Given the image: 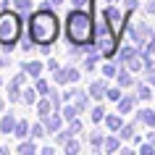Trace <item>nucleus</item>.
I'll return each mask as SVG.
<instances>
[{
  "label": "nucleus",
  "instance_id": "obj_1",
  "mask_svg": "<svg viewBox=\"0 0 155 155\" xmlns=\"http://www.w3.org/2000/svg\"><path fill=\"white\" fill-rule=\"evenodd\" d=\"M29 34H32V42H37V45H50L58 37V18L50 11L48 3L40 8V13L32 16V21H29Z\"/></svg>",
  "mask_w": 155,
  "mask_h": 155
},
{
  "label": "nucleus",
  "instance_id": "obj_2",
  "mask_svg": "<svg viewBox=\"0 0 155 155\" xmlns=\"http://www.w3.org/2000/svg\"><path fill=\"white\" fill-rule=\"evenodd\" d=\"M18 37H21V13L5 8L0 13V45L13 48L18 42Z\"/></svg>",
  "mask_w": 155,
  "mask_h": 155
},
{
  "label": "nucleus",
  "instance_id": "obj_3",
  "mask_svg": "<svg viewBox=\"0 0 155 155\" xmlns=\"http://www.w3.org/2000/svg\"><path fill=\"white\" fill-rule=\"evenodd\" d=\"M66 26H68V40L76 45H87L92 40V18L84 11H74Z\"/></svg>",
  "mask_w": 155,
  "mask_h": 155
},
{
  "label": "nucleus",
  "instance_id": "obj_4",
  "mask_svg": "<svg viewBox=\"0 0 155 155\" xmlns=\"http://www.w3.org/2000/svg\"><path fill=\"white\" fill-rule=\"evenodd\" d=\"M21 68H24L29 76H40V74H42V63H24Z\"/></svg>",
  "mask_w": 155,
  "mask_h": 155
},
{
  "label": "nucleus",
  "instance_id": "obj_5",
  "mask_svg": "<svg viewBox=\"0 0 155 155\" xmlns=\"http://www.w3.org/2000/svg\"><path fill=\"white\" fill-rule=\"evenodd\" d=\"M13 129H16V121H13V116H5V118L0 121V131H5V134H8V131H13Z\"/></svg>",
  "mask_w": 155,
  "mask_h": 155
},
{
  "label": "nucleus",
  "instance_id": "obj_6",
  "mask_svg": "<svg viewBox=\"0 0 155 155\" xmlns=\"http://www.w3.org/2000/svg\"><path fill=\"white\" fill-rule=\"evenodd\" d=\"M103 92H108L103 82H95V84L90 87V95H92V97H103Z\"/></svg>",
  "mask_w": 155,
  "mask_h": 155
},
{
  "label": "nucleus",
  "instance_id": "obj_7",
  "mask_svg": "<svg viewBox=\"0 0 155 155\" xmlns=\"http://www.w3.org/2000/svg\"><path fill=\"white\" fill-rule=\"evenodd\" d=\"M13 5L18 8V13H24V11L32 8V0H13Z\"/></svg>",
  "mask_w": 155,
  "mask_h": 155
},
{
  "label": "nucleus",
  "instance_id": "obj_8",
  "mask_svg": "<svg viewBox=\"0 0 155 155\" xmlns=\"http://www.w3.org/2000/svg\"><path fill=\"white\" fill-rule=\"evenodd\" d=\"M26 129H29V126H26V121H18L16 129H13V134H16V137H26Z\"/></svg>",
  "mask_w": 155,
  "mask_h": 155
},
{
  "label": "nucleus",
  "instance_id": "obj_9",
  "mask_svg": "<svg viewBox=\"0 0 155 155\" xmlns=\"http://www.w3.org/2000/svg\"><path fill=\"white\" fill-rule=\"evenodd\" d=\"M45 126H48V129H53V131H55L58 126H61V118H58V116H50L48 121H45Z\"/></svg>",
  "mask_w": 155,
  "mask_h": 155
},
{
  "label": "nucleus",
  "instance_id": "obj_10",
  "mask_svg": "<svg viewBox=\"0 0 155 155\" xmlns=\"http://www.w3.org/2000/svg\"><path fill=\"white\" fill-rule=\"evenodd\" d=\"M40 116H50V103H48V100H42V103H40Z\"/></svg>",
  "mask_w": 155,
  "mask_h": 155
},
{
  "label": "nucleus",
  "instance_id": "obj_11",
  "mask_svg": "<svg viewBox=\"0 0 155 155\" xmlns=\"http://www.w3.org/2000/svg\"><path fill=\"white\" fill-rule=\"evenodd\" d=\"M21 100H24V103H34V90H24Z\"/></svg>",
  "mask_w": 155,
  "mask_h": 155
},
{
  "label": "nucleus",
  "instance_id": "obj_12",
  "mask_svg": "<svg viewBox=\"0 0 155 155\" xmlns=\"http://www.w3.org/2000/svg\"><path fill=\"white\" fill-rule=\"evenodd\" d=\"M108 126H110V129H118V126H121V118L110 116V118H108Z\"/></svg>",
  "mask_w": 155,
  "mask_h": 155
},
{
  "label": "nucleus",
  "instance_id": "obj_13",
  "mask_svg": "<svg viewBox=\"0 0 155 155\" xmlns=\"http://www.w3.org/2000/svg\"><path fill=\"white\" fill-rule=\"evenodd\" d=\"M42 134H45V126H42V124H37V126L32 129V137H42Z\"/></svg>",
  "mask_w": 155,
  "mask_h": 155
},
{
  "label": "nucleus",
  "instance_id": "obj_14",
  "mask_svg": "<svg viewBox=\"0 0 155 155\" xmlns=\"http://www.w3.org/2000/svg\"><path fill=\"white\" fill-rule=\"evenodd\" d=\"M118 108H121V113H124V110H129V108H131V100H129V97L121 100V103H118Z\"/></svg>",
  "mask_w": 155,
  "mask_h": 155
},
{
  "label": "nucleus",
  "instance_id": "obj_15",
  "mask_svg": "<svg viewBox=\"0 0 155 155\" xmlns=\"http://www.w3.org/2000/svg\"><path fill=\"white\" fill-rule=\"evenodd\" d=\"M100 118H103V108H95L92 110V121H100Z\"/></svg>",
  "mask_w": 155,
  "mask_h": 155
},
{
  "label": "nucleus",
  "instance_id": "obj_16",
  "mask_svg": "<svg viewBox=\"0 0 155 155\" xmlns=\"http://www.w3.org/2000/svg\"><path fill=\"white\" fill-rule=\"evenodd\" d=\"M18 150H21V153H32V150H34V145H32V142H24V145L18 147Z\"/></svg>",
  "mask_w": 155,
  "mask_h": 155
},
{
  "label": "nucleus",
  "instance_id": "obj_17",
  "mask_svg": "<svg viewBox=\"0 0 155 155\" xmlns=\"http://www.w3.org/2000/svg\"><path fill=\"white\" fill-rule=\"evenodd\" d=\"M76 108H87V97H84V95L76 97Z\"/></svg>",
  "mask_w": 155,
  "mask_h": 155
},
{
  "label": "nucleus",
  "instance_id": "obj_18",
  "mask_svg": "<svg viewBox=\"0 0 155 155\" xmlns=\"http://www.w3.org/2000/svg\"><path fill=\"white\" fill-rule=\"evenodd\" d=\"M37 92H40V95H45V92H48V84H45V82H37Z\"/></svg>",
  "mask_w": 155,
  "mask_h": 155
},
{
  "label": "nucleus",
  "instance_id": "obj_19",
  "mask_svg": "<svg viewBox=\"0 0 155 155\" xmlns=\"http://www.w3.org/2000/svg\"><path fill=\"white\" fill-rule=\"evenodd\" d=\"M63 116H66V118H74V116H76V110H74V108H63Z\"/></svg>",
  "mask_w": 155,
  "mask_h": 155
},
{
  "label": "nucleus",
  "instance_id": "obj_20",
  "mask_svg": "<svg viewBox=\"0 0 155 155\" xmlns=\"http://www.w3.org/2000/svg\"><path fill=\"white\" fill-rule=\"evenodd\" d=\"M118 82H121V84H129V82H131V79H129V74H121V76H118Z\"/></svg>",
  "mask_w": 155,
  "mask_h": 155
},
{
  "label": "nucleus",
  "instance_id": "obj_21",
  "mask_svg": "<svg viewBox=\"0 0 155 155\" xmlns=\"http://www.w3.org/2000/svg\"><path fill=\"white\" fill-rule=\"evenodd\" d=\"M108 97H110V100H118V90H108Z\"/></svg>",
  "mask_w": 155,
  "mask_h": 155
},
{
  "label": "nucleus",
  "instance_id": "obj_22",
  "mask_svg": "<svg viewBox=\"0 0 155 155\" xmlns=\"http://www.w3.org/2000/svg\"><path fill=\"white\" fill-rule=\"evenodd\" d=\"M3 66H8V58H0V68H3Z\"/></svg>",
  "mask_w": 155,
  "mask_h": 155
},
{
  "label": "nucleus",
  "instance_id": "obj_23",
  "mask_svg": "<svg viewBox=\"0 0 155 155\" xmlns=\"http://www.w3.org/2000/svg\"><path fill=\"white\" fill-rule=\"evenodd\" d=\"M74 3H76V5H84V3H87V0H74Z\"/></svg>",
  "mask_w": 155,
  "mask_h": 155
},
{
  "label": "nucleus",
  "instance_id": "obj_24",
  "mask_svg": "<svg viewBox=\"0 0 155 155\" xmlns=\"http://www.w3.org/2000/svg\"><path fill=\"white\" fill-rule=\"evenodd\" d=\"M0 110H3V100H0Z\"/></svg>",
  "mask_w": 155,
  "mask_h": 155
},
{
  "label": "nucleus",
  "instance_id": "obj_25",
  "mask_svg": "<svg viewBox=\"0 0 155 155\" xmlns=\"http://www.w3.org/2000/svg\"><path fill=\"white\" fill-rule=\"evenodd\" d=\"M0 84H3V79H0Z\"/></svg>",
  "mask_w": 155,
  "mask_h": 155
},
{
  "label": "nucleus",
  "instance_id": "obj_26",
  "mask_svg": "<svg viewBox=\"0 0 155 155\" xmlns=\"http://www.w3.org/2000/svg\"><path fill=\"white\" fill-rule=\"evenodd\" d=\"M0 150H3V147H0Z\"/></svg>",
  "mask_w": 155,
  "mask_h": 155
}]
</instances>
